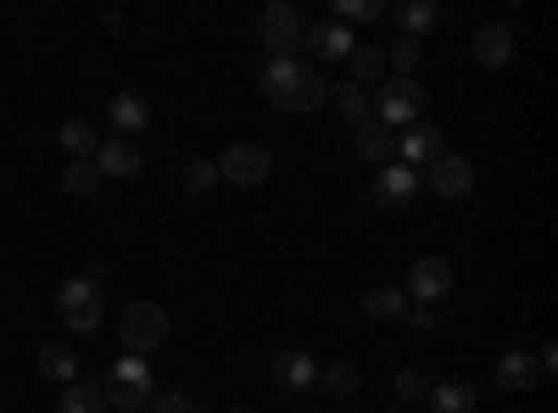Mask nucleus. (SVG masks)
Here are the masks:
<instances>
[{
  "label": "nucleus",
  "mask_w": 558,
  "mask_h": 413,
  "mask_svg": "<svg viewBox=\"0 0 558 413\" xmlns=\"http://www.w3.org/2000/svg\"><path fill=\"white\" fill-rule=\"evenodd\" d=\"M263 96L279 107V112H318L330 101V84H324L318 68L296 62V57H274L263 68Z\"/></svg>",
  "instance_id": "f257e3e1"
},
{
  "label": "nucleus",
  "mask_w": 558,
  "mask_h": 413,
  "mask_svg": "<svg viewBox=\"0 0 558 413\" xmlns=\"http://www.w3.org/2000/svg\"><path fill=\"white\" fill-rule=\"evenodd\" d=\"M107 408L112 413H140V408H151L157 397V375H151V363L146 357H118L112 369H107Z\"/></svg>",
  "instance_id": "f03ea898"
},
{
  "label": "nucleus",
  "mask_w": 558,
  "mask_h": 413,
  "mask_svg": "<svg viewBox=\"0 0 558 413\" xmlns=\"http://www.w3.org/2000/svg\"><path fill=\"white\" fill-rule=\"evenodd\" d=\"M57 313H62V325L78 330V336L96 330V325H101V313H107V291H101L96 274H73V280L57 291Z\"/></svg>",
  "instance_id": "7ed1b4c3"
},
{
  "label": "nucleus",
  "mask_w": 558,
  "mask_h": 413,
  "mask_svg": "<svg viewBox=\"0 0 558 413\" xmlns=\"http://www.w3.org/2000/svg\"><path fill=\"white\" fill-rule=\"evenodd\" d=\"M368 107H375V123H386L391 134L418 123V112H425V89H418V78H391L380 96H368Z\"/></svg>",
  "instance_id": "20e7f679"
},
{
  "label": "nucleus",
  "mask_w": 558,
  "mask_h": 413,
  "mask_svg": "<svg viewBox=\"0 0 558 413\" xmlns=\"http://www.w3.org/2000/svg\"><path fill=\"white\" fill-rule=\"evenodd\" d=\"M257 45H268L274 57H291L302 45V12L291 7V0H268V7L257 12Z\"/></svg>",
  "instance_id": "39448f33"
},
{
  "label": "nucleus",
  "mask_w": 558,
  "mask_h": 413,
  "mask_svg": "<svg viewBox=\"0 0 558 413\" xmlns=\"http://www.w3.org/2000/svg\"><path fill=\"white\" fill-rule=\"evenodd\" d=\"M118 336H123V347L134 357H146V352H157L168 341V313L157 302H134V307H123V330Z\"/></svg>",
  "instance_id": "423d86ee"
},
{
  "label": "nucleus",
  "mask_w": 558,
  "mask_h": 413,
  "mask_svg": "<svg viewBox=\"0 0 558 413\" xmlns=\"http://www.w3.org/2000/svg\"><path fill=\"white\" fill-rule=\"evenodd\" d=\"M268 173H274V157L263 146H252V141H235L218 157V179H229V185H241V191H257Z\"/></svg>",
  "instance_id": "0eeeda50"
},
{
  "label": "nucleus",
  "mask_w": 558,
  "mask_h": 413,
  "mask_svg": "<svg viewBox=\"0 0 558 413\" xmlns=\"http://www.w3.org/2000/svg\"><path fill=\"white\" fill-rule=\"evenodd\" d=\"M418 307H436L447 291H452V263L447 257H418L413 268H408V286H402Z\"/></svg>",
  "instance_id": "6e6552de"
},
{
  "label": "nucleus",
  "mask_w": 558,
  "mask_h": 413,
  "mask_svg": "<svg viewBox=\"0 0 558 413\" xmlns=\"http://www.w3.org/2000/svg\"><path fill=\"white\" fill-rule=\"evenodd\" d=\"M430 191L441 196V202H463V196H470L475 191V162L470 157H436L430 162Z\"/></svg>",
  "instance_id": "1a4fd4ad"
},
{
  "label": "nucleus",
  "mask_w": 558,
  "mask_h": 413,
  "mask_svg": "<svg viewBox=\"0 0 558 413\" xmlns=\"http://www.w3.org/2000/svg\"><path fill=\"white\" fill-rule=\"evenodd\" d=\"M418 185H425V179H418L413 168H402V162H386V168L375 173V185H368V196H375L380 207H408V202L418 196Z\"/></svg>",
  "instance_id": "9d476101"
},
{
  "label": "nucleus",
  "mask_w": 558,
  "mask_h": 413,
  "mask_svg": "<svg viewBox=\"0 0 558 413\" xmlns=\"http://www.w3.org/2000/svg\"><path fill=\"white\" fill-rule=\"evenodd\" d=\"M101 168V179H140V168H146V157H140L134 141H123V134H112V141L96 146V157H89Z\"/></svg>",
  "instance_id": "9b49d317"
},
{
  "label": "nucleus",
  "mask_w": 558,
  "mask_h": 413,
  "mask_svg": "<svg viewBox=\"0 0 558 413\" xmlns=\"http://www.w3.org/2000/svg\"><path fill=\"white\" fill-rule=\"evenodd\" d=\"M302 39H307V51H313L318 62H347V57L357 51L352 28H341V23H313V28H302Z\"/></svg>",
  "instance_id": "f8f14e48"
},
{
  "label": "nucleus",
  "mask_w": 558,
  "mask_h": 413,
  "mask_svg": "<svg viewBox=\"0 0 558 413\" xmlns=\"http://www.w3.org/2000/svg\"><path fill=\"white\" fill-rule=\"evenodd\" d=\"M397 151H402V168L436 162V157H447V134L430 123H408V134H397Z\"/></svg>",
  "instance_id": "ddd939ff"
},
{
  "label": "nucleus",
  "mask_w": 558,
  "mask_h": 413,
  "mask_svg": "<svg viewBox=\"0 0 558 413\" xmlns=\"http://www.w3.org/2000/svg\"><path fill=\"white\" fill-rule=\"evenodd\" d=\"M274 380L286 386V391H307V386H318V357L302 352V347L274 352Z\"/></svg>",
  "instance_id": "4468645a"
},
{
  "label": "nucleus",
  "mask_w": 558,
  "mask_h": 413,
  "mask_svg": "<svg viewBox=\"0 0 558 413\" xmlns=\"http://www.w3.org/2000/svg\"><path fill=\"white\" fill-rule=\"evenodd\" d=\"M470 51H475L481 68H508V57H514V28H508V23H486V28H475Z\"/></svg>",
  "instance_id": "2eb2a0df"
},
{
  "label": "nucleus",
  "mask_w": 558,
  "mask_h": 413,
  "mask_svg": "<svg viewBox=\"0 0 558 413\" xmlns=\"http://www.w3.org/2000/svg\"><path fill=\"white\" fill-rule=\"evenodd\" d=\"M112 129L123 134V141H129V134H140V129H146L151 123V101L146 96H140V89H118V96H112Z\"/></svg>",
  "instance_id": "dca6fc26"
},
{
  "label": "nucleus",
  "mask_w": 558,
  "mask_h": 413,
  "mask_svg": "<svg viewBox=\"0 0 558 413\" xmlns=\"http://www.w3.org/2000/svg\"><path fill=\"white\" fill-rule=\"evenodd\" d=\"M497 386H502V391H531V386H536V352L508 347V352L497 357Z\"/></svg>",
  "instance_id": "f3484780"
},
{
  "label": "nucleus",
  "mask_w": 558,
  "mask_h": 413,
  "mask_svg": "<svg viewBox=\"0 0 558 413\" xmlns=\"http://www.w3.org/2000/svg\"><path fill=\"white\" fill-rule=\"evenodd\" d=\"M425 402H430L436 413H475V408H481V391H475L470 380H436Z\"/></svg>",
  "instance_id": "a211bd4d"
},
{
  "label": "nucleus",
  "mask_w": 558,
  "mask_h": 413,
  "mask_svg": "<svg viewBox=\"0 0 558 413\" xmlns=\"http://www.w3.org/2000/svg\"><path fill=\"white\" fill-rule=\"evenodd\" d=\"M391 151H397V134H391L386 123H375V118L357 123V157H363V162L386 168V162H391Z\"/></svg>",
  "instance_id": "6ab92c4d"
},
{
  "label": "nucleus",
  "mask_w": 558,
  "mask_h": 413,
  "mask_svg": "<svg viewBox=\"0 0 558 413\" xmlns=\"http://www.w3.org/2000/svg\"><path fill=\"white\" fill-rule=\"evenodd\" d=\"M363 313L380 318V325H397V318L408 313V291L402 286H375V291L363 296Z\"/></svg>",
  "instance_id": "aec40b11"
},
{
  "label": "nucleus",
  "mask_w": 558,
  "mask_h": 413,
  "mask_svg": "<svg viewBox=\"0 0 558 413\" xmlns=\"http://www.w3.org/2000/svg\"><path fill=\"white\" fill-rule=\"evenodd\" d=\"M57 141H62V151H68L73 162H89V157H96V146H101L96 129H89L84 118H68V123L57 129Z\"/></svg>",
  "instance_id": "412c9836"
},
{
  "label": "nucleus",
  "mask_w": 558,
  "mask_h": 413,
  "mask_svg": "<svg viewBox=\"0 0 558 413\" xmlns=\"http://www.w3.org/2000/svg\"><path fill=\"white\" fill-rule=\"evenodd\" d=\"M57 413H112V408H107V397H101V386H89V380H73V386L62 391V402H57Z\"/></svg>",
  "instance_id": "4be33fe9"
},
{
  "label": "nucleus",
  "mask_w": 558,
  "mask_h": 413,
  "mask_svg": "<svg viewBox=\"0 0 558 413\" xmlns=\"http://www.w3.org/2000/svg\"><path fill=\"white\" fill-rule=\"evenodd\" d=\"M39 369L51 375V380H62V386H73V380H78V357H73V347L51 341V347L39 352Z\"/></svg>",
  "instance_id": "5701e85b"
},
{
  "label": "nucleus",
  "mask_w": 558,
  "mask_h": 413,
  "mask_svg": "<svg viewBox=\"0 0 558 413\" xmlns=\"http://www.w3.org/2000/svg\"><path fill=\"white\" fill-rule=\"evenodd\" d=\"M330 101H336V112H341L347 123H368V118H375V107H368V89H357V84L330 89Z\"/></svg>",
  "instance_id": "b1692460"
},
{
  "label": "nucleus",
  "mask_w": 558,
  "mask_h": 413,
  "mask_svg": "<svg viewBox=\"0 0 558 413\" xmlns=\"http://www.w3.org/2000/svg\"><path fill=\"white\" fill-rule=\"evenodd\" d=\"M418 62H425V45L408 39V34H402V39L391 45V51H386V68H391L397 78H413V73H418Z\"/></svg>",
  "instance_id": "393cba45"
},
{
  "label": "nucleus",
  "mask_w": 558,
  "mask_h": 413,
  "mask_svg": "<svg viewBox=\"0 0 558 413\" xmlns=\"http://www.w3.org/2000/svg\"><path fill=\"white\" fill-rule=\"evenodd\" d=\"M436 17H441V12H436V0H408V7H397V23H402V34H408V39H418Z\"/></svg>",
  "instance_id": "a878e982"
},
{
  "label": "nucleus",
  "mask_w": 558,
  "mask_h": 413,
  "mask_svg": "<svg viewBox=\"0 0 558 413\" xmlns=\"http://www.w3.org/2000/svg\"><path fill=\"white\" fill-rule=\"evenodd\" d=\"M347 68H352V78H357V89H363V84H375V78L386 73V51H375V45H357V51L347 57Z\"/></svg>",
  "instance_id": "bb28decb"
},
{
  "label": "nucleus",
  "mask_w": 558,
  "mask_h": 413,
  "mask_svg": "<svg viewBox=\"0 0 558 413\" xmlns=\"http://www.w3.org/2000/svg\"><path fill=\"white\" fill-rule=\"evenodd\" d=\"M62 191H68V196H96V191H101V168H96V162H68Z\"/></svg>",
  "instance_id": "cd10ccee"
},
{
  "label": "nucleus",
  "mask_w": 558,
  "mask_h": 413,
  "mask_svg": "<svg viewBox=\"0 0 558 413\" xmlns=\"http://www.w3.org/2000/svg\"><path fill=\"white\" fill-rule=\"evenodd\" d=\"M380 17H386L380 0H336V17H330V23L352 28V23H380Z\"/></svg>",
  "instance_id": "c85d7f7f"
},
{
  "label": "nucleus",
  "mask_w": 558,
  "mask_h": 413,
  "mask_svg": "<svg viewBox=\"0 0 558 413\" xmlns=\"http://www.w3.org/2000/svg\"><path fill=\"white\" fill-rule=\"evenodd\" d=\"M318 386L330 397H352L357 391V369H352V363H330V369H318Z\"/></svg>",
  "instance_id": "c756f323"
},
{
  "label": "nucleus",
  "mask_w": 558,
  "mask_h": 413,
  "mask_svg": "<svg viewBox=\"0 0 558 413\" xmlns=\"http://www.w3.org/2000/svg\"><path fill=\"white\" fill-rule=\"evenodd\" d=\"M218 185V162H207V157H196L191 168H184V191H191V196H207Z\"/></svg>",
  "instance_id": "7c9ffc66"
},
{
  "label": "nucleus",
  "mask_w": 558,
  "mask_h": 413,
  "mask_svg": "<svg viewBox=\"0 0 558 413\" xmlns=\"http://www.w3.org/2000/svg\"><path fill=\"white\" fill-rule=\"evenodd\" d=\"M397 397H402V402H425V397H430V375H425V369H402V375H397Z\"/></svg>",
  "instance_id": "2f4dec72"
},
{
  "label": "nucleus",
  "mask_w": 558,
  "mask_h": 413,
  "mask_svg": "<svg viewBox=\"0 0 558 413\" xmlns=\"http://www.w3.org/2000/svg\"><path fill=\"white\" fill-rule=\"evenodd\" d=\"M151 413H202L184 391H168V397H151Z\"/></svg>",
  "instance_id": "473e14b6"
},
{
  "label": "nucleus",
  "mask_w": 558,
  "mask_h": 413,
  "mask_svg": "<svg viewBox=\"0 0 558 413\" xmlns=\"http://www.w3.org/2000/svg\"><path fill=\"white\" fill-rule=\"evenodd\" d=\"M536 369H542V375H558V347H553V341L536 352Z\"/></svg>",
  "instance_id": "72a5a7b5"
},
{
  "label": "nucleus",
  "mask_w": 558,
  "mask_h": 413,
  "mask_svg": "<svg viewBox=\"0 0 558 413\" xmlns=\"http://www.w3.org/2000/svg\"><path fill=\"white\" fill-rule=\"evenodd\" d=\"M413 330H436V307H413Z\"/></svg>",
  "instance_id": "f704fd0d"
},
{
  "label": "nucleus",
  "mask_w": 558,
  "mask_h": 413,
  "mask_svg": "<svg viewBox=\"0 0 558 413\" xmlns=\"http://www.w3.org/2000/svg\"><path fill=\"white\" fill-rule=\"evenodd\" d=\"M229 413H257V408H229Z\"/></svg>",
  "instance_id": "c9c22d12"
}]
</instances>
